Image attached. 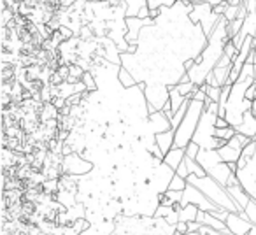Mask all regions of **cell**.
<instances>
[{"instance_id": "cell-1", "label": "cell", "mask_w": 256, "mask_h": 235, "mask_svg": "<svg viewBox=\"0 0 256 235\" xmlns=\"http://www.w3.org/2000/svg\"><path fill=\"white\" fill-rule=\"evenodd\" d=\"M228 20L224 16H221L218 22L214 32L207 37V46L204 48L202 54L195 58V65L192 67V70L188 72V78L192 79V82H195L196 86L206 84V78L214 70V67L218 65V62L223 58L224 48L232 40L230 34H228Z\"/></svg>"}, {"instance_id": "cell-2", "label": "cell", "mask_w": 256, "mask_h": 235, "mask_svg": "<svg viewBox=\"0 0 256 235\" xmlns=\"http://www.w3.org/2000/svg\"><path fill=\"white\" fill-rule=\"evenodd\" d=\"M251 84H254V64H246L237 82L232 84L230 96L226 102V118L224 120L234 128H237L244 122V114L252 109V102L246 98V93Z\"/></svg>"}, {"instance_id": "cell-3", "label": "cell", "mask_w": 256, "mask_h": 235, "mask_svg": "<svg viewBox=\"0 0 256 235\" xmlns=\"http://www.w3.org/2000/svg\"><path fill=\"white\" fill-rule=\"evenodd\" d=\"M218 102H212L210 98L206 100V109L200 118L198 128L193 137V142L198 144L200 150H220V148L226 146L228 142L221 139H216V122H218Z\"/></svg>"}, {"instance_id": "cell-4", "label": "cell", "mask_w": 256, "mask_h": 235, "mask_svg": "<svg viewBox=\"0 0 256 235\" xmlns=\"http://www.w3.org/2000/svg\"><path fill=\"white\" fill-rule=\"evenodd\" d=\"M186 181H188L190 184L196 186V188H198L200 192H202L204 195L210 200V202L216 204L220 209L228 210V212H238V207L235 206V202L232 200L228 190L224 188L223 184H220L216 179L210 178V176H206V178H196V176L190 174Z\"/></svg>"}, {"instance_id": "cell-5", "label": "cell", "mask_w": 256, "mask_h": 235, "mask_svg": "<svg viewBox=\"0 0 256 235\" xmlns=\"http://www.w3.org/2000/svg\"><path fill=\"white\" fill-rule=\"evenodd\" d=\"M204 109H206V102H200V100L192 98L184 120H182L181 125L176 128L174 148H182V150H186V146L192 142L193 137H195L196 128H198V123H200V118H202V114H204Z\"/></svg>"}, {"instance_id": "cell-6", "label": "cell", "mask_w": 256, "mask_h": 235, "mask_svg": "<svg viewBox=\"0 0 256 235\" xmlns=\"http://www.w3.org/2000/svg\"><path fill=\"white\" fill-rule=\"evenodd\" d=\"M196 162L202 165L207 176L216 179V181L220 182V184H223L224 188H226L230 178L235 174V172H232L230 165L224 164V162L221 160L218 150H200L198 156H196Z\"/></svg>"}, {"instance_id": "cell-7", "label": "cell", "mask_w": 256, "mask_h": 235, "mask_svg": "<svg viewBox=\"0 0 256 235\" xmlns=\"http://www.w3.org/2000/svg\"><path fill=\"white\" fill-rule=\"evenodd\" d=\"M220 18L221 16H218L216 12H214V8L207 2V0L206 2H196V4H193V9L190 11V16H188V20L193 23V25L202 26L206 37H209L210 34L214 32Z\"/></svg>"}, {"instance_id": "cell-8", "label": "cell", "mask_w": 256, "mask_h": 235, "mask_svg": "<svg viewBox=\"0 0 256 235\" xmlns=\"http://www.w3.org/2000/svg\"><path fill=\"white\" fill-rule=\"evenodd\" d=\"M237 179L252 200H256V153L251 160L237 164Z\"/></svg>"}, {"instance_id": "cell-9", "label": "cell", "mask_w": 256, "mask_h": 235, "mask_svg": "<svg viewBox=\"0 0 256 235\" xmlns=\"http://www.w3.org/2000/svg\"><path fill=\"white\" fill-rule=\"evenodd\" d=\"M95 168V165L90 160H86L84 156H81L79 153H72L62 158V170L67 176H74V178H81L86 176Z\"/></svg>"}, {"instance_id": "cell-10", "label": "cell", "mask_w": 256, "mask_h": 235, "mask_svg": "<svg viewBox=\"0 0 256 235\" xmlns=\"http://www.w3.org/2000/svg\"><path fill=\"white\" fill-rule=\"evenodd\" d=\"M174 176H176L174 168L168 167L165 162H160V164L154 167V170H153V174H151L148 184H150L151 188L158 193V195H165V193L168 192V186H170Z\"/></svg>"}, {"instance_id": "cell-11", "label": "cell", "mask_w": 256, "mask_h": 235, "mask_svg": "<svg viewBox=\"0 0 256 235\" xmlns=\"http://www.w3.org/2000/svg\"><path fill=\"white\" fill-rule=\"evenodd\" d=\"M190 204H193V206H196L200 210H206V212H214V210H218L220 207L216 206V204H212L209 198H207L206 195H204L202 192H200L196 186L190 184L186 186V190L182 192V200H181V207L184 206H190Z\"/></svg>"}, {"instance_id": "cell-12", "label": "cell", "mask_w": 256, "mask_h": 235, "mask_svg": "<svg viewBox=\"0 0 256 235\" xmlns=\"http://www.w3.org/2000/svg\"><path fill=\"white\" fill-rule=\"evenodd\" d=\"M226 226L228 230L232 232V235H248L252 228V223L244 218L240 212H228V218H226Z\"/></svg>"}, {"instance_id": "cell-13", "label": "cell", "mask_w": 256, "mask_h": 235, "mask_svg": "<svg viewBox=\"0 0 256 235\" xmlns=\"http://www.w3.org/2000/svg\"><path fill=\"white\" fill-rule=\"evenodd\" d=\"M150 128L154 136L168 132V130H172L170 120H168V116L164 110H154V112L150 114Z\"/></svg>"}, {"instance_id": "cell-14", "label": "cell", "mask_w": 256, "mask_h": 235, "mask_svg": "<svg viewBox=\"0 0 256 235\" xmlns=\"http://www.w3.org/2000/svg\"><path fill=\"white\" fill-rule=\"evenodd\" d=\"M228 193H230V196H232V200L235 202V206L238 207V212H242V210L248 207V204H249V200H251V196L248 195V192H246L244 188L240 186V182L238 184H232V186H228Z\"/></svg>"}, {"instance_id": "cell-15", "label": "cell", "mask_w": 256, "mask_h": 235, "mask_svg": "<svg viewBox=\"0 0 256 235\" xmlns=\"http://www.w3.org/2000/svg\"><path fill=\"white\" fill-rule=\"evenodd\" d=\"M232 58H228L226 54H223V58H221L220 62H218V65L214 67V76H216L218 82H220V86H224L228 81V78H230V72H232Z\"/></svg>"}, {"instance_id": "cell-16", "label": "cell", "mask_w": 256, "mask_h": 235, "mask_svg": "<svg viewBox=\"0 0 256 235\" xmlns=\"http://www.w3.org/2000/svg\"><path fill=\"white\" fill-rule=\"evenodd\" d=\"M235 130H237V134H242V136L256 140V116L251 112V110H248V112L244 114V122H242Z\"/></svg>"}, {"instance_id": "cell-17", "label": "cell", "mask_w": 256, "mask_h": 235, "mask_svg": "<svg viewBox=\"0 0 256 235\" xmlns=\"http://www.w3.org/2000/svg\"><path fill=\"white\" fill-rule=\"evenodd\" d=\"M186 158V150H182V148H172L170 151H168L167 154H165L164 162L168 165L170 168H174V170H178L179 165L184 162Z\"/></svg>"}, {"instance_id": "cell-18", "label": "cell", "mask_w": 256, "mask_h": 235, "mask_svg": "<svg viewBox=\"0 0 256 235\" xmlns=\"http://www.w3.org/2000/svg\"><path fill=\"white\" fill-rule=\"evenodd\" d=\"M174 142H176V130H168V132L158 134L156 136V144L164 154H167L174 148Z\"/></svg>"}, {"instance_id": "cell-19", "label": "cell", "mask_w": 256, "mask_h": 235, "mask_svg": "<svg viewBox=\"0 0 256 235\" xmlns=\"http://www.w3.org/2000/svg\"><path fill=\"white\" fill-rule=\"evenodd\" d=\"M218 153H220L221 160H223L224 164H238L242 151L235 150V148H232V146H228V144H226V146L220 148V150H218Z\"/></svg>"}, {"instance_id": "cell-20", "label": "cell", "mask_w": 256, "mask_h": 235, "mask_svg": "<svg viewBox=\"0 0 256 235\" xmlns=\"http://www.w3.org/2000/svg\"><path fill=\"white\" fill-rule=\"evenodd\" d=\"M198 212H200V209L196 206H193V204L181 207V210H179V221H182V223H192V221H196Z\"/></svg>"}, {"instance_id": "cell-21", "label": "cell", "mask_w": 256, "mask_h": 235, "mask_svg": "<svg viewBox=\"0 0 256 235\" xmlns=\"http://www.w3.org/2000/svg\"><path fill=\"white\" fill-rule=\"evenodd\" d=\"M118 78H120V82H121V86H123L124 90L134 88V86L139 84V82H137V79L134 78V76L130 74V72H128L124 67H121V68H120V74H118Z\"/></svg>"}, {"instance_id": "cell-22", "label": "cell", "mask_w": 256, "mask_h": 235, "mask_svg": "<svg viewBox=\"0 0 256 235\" xmlns=\"http://www.w3.org/2000/svg\"><path fill=\"white\" fill-rule=\"evenodd\" d=\"M251 142H252V139H249V137L242 136V134H235V136L232 137L230 140H228V146H232V148H235V150L242 151L246 146H248V144H251Z\"/></svg>"}, {"instance_id": "cell-23", "label": "cell", "mask_w": 256, "mask_h": 235, "mask_svg": "<svg viewBox=\"0 0 256 235\" xmlns=\"http://www.w3.org/2000/svg\"><path fill=\"white\" fill-rule=\"evenodd\" d=\"M184 164L188 165V170H190V174H193V176H196V178H206V170H204V167L198 164L196 160H193V158H188L186 156L184 158Z\"/></svg>"}, {"instance_id": "cell-24", "label": "cell", "mask_w": 256, "mask_h": 235, "mask_svg": "<svg viewBox=\"0 0 256 235\" xmlns=\"http://www.w3.org/2000/svg\"><path fill=\"white\" fill-rule=\"evenodd\" d=\"M181 0H148V8L151 11H156L162 8H174V4H178Z\"/></svg>"}, {"instance_id": "cell-25", "label": "cell", "mask_w": 256, "mask_h": 235, "mask_svg": "<svg viewBox=\"0 0 256 235\" xmlns=\"http://www.w3.org/2000/svg\"><path fill=\"white\" fill-rule=\"evenodd\" d=\"M81 81L86 84V90H88V92H96V90H98V84H96V79H95V76H93V72H92V70H86V72H84V76H82Z\"/></svg>"}, {"instance_id": "cell-26", "label": "cell", "mask_w": 256, "mask_h": 235, "mask_svg": "<svg viewBox=\"0 0 256 235\" xmlns=\"http://www.w3.org/2000/svg\"><path fill=\"white\" fill-rule=\"evenodd\" d=\"M186 186H188V181H186L184 178H181V176L176 174L170 182V186H168V190H172V192H184Z\"/></svg>"}, {"instance_id": "cell-27", "label": "cell", "mask_w": 256, "mask_h": 235, "mask_svg": "<svg viewBox=\"0 0 256 235\" xmlns=\"http://www.w3.org/2000/svg\"><path fill=\"white\" fill-rule=\"evenodd\" d=\"M235 134H237V130H235L234 126H226V128H216V139H221V140H224V142H228V140H230Z\"/></svg>"}, {"instance_id": "cell-28", "label": "cell", "mask_w": 256, "mask_h": 235, "mask_svg": "<svg viewBox=\"0 0 256 235\" xmlns=\"http://www.w3.org/2000/svg\"><path fill=\"white\" fill-rule=\"evenodd\" d=\"M204 90H206L207 93V98H210L212 102H220L221 98V90H223V86L221 88H214V86H207V84H202Z\"/></svg>"}, {"instance_id": "cell-29", "label": "cell", "mask_w": 256, "mask_h": 235, "mask_svg": "<svg viewBox=\"0 0 256 235\" xmlns=\"http://www.w3.org/2000/svg\"><path fill=\"white\" fill-rule=\"evenodd\" d=\"M242 25H244V20H242V18H237V20H234V22L228 23V34H230L232 39H234V37L240 32Z\"/></svg>"}, {"instance_id": "cell-30", "label": "cell", "mask_w": 256, "mask_h": 235, "mask_svg": "<svg viewBox=\"0 0 256 235\" xmlns=\"http://www.w3.org/2000/svg\"><path fill=\"white\" fill-rule=\"evenodd\" d=\"M244 212L248 214V220L256 226V200H252V198L249 200V204H248V207L244 209Z\"/></svg>"}, {"instance_id": "cell-31", "label": "cell", "mask_w": 256, "mask_h": 235, "mask_svg": "<svg viewBox=\"0 0 256 235\" xmlns=\"http://www.w3.org/2000/svg\"><path fill=\"white\" fill-rule=\"evenodd\" d=\"M238 11H240V6H228L226 11H224V18L228 22H234V20L238 18Z\"/></svg>"}, {"instance_id": "cell-32", "label": "cell", "mask_w": 256, "mask_h": 235, "mask_svg": "<svg viewBox=\"0 0 256 235\" xmlns=\"http://www.w3.org/2000/svg\"><path fill=\"white\" fill-rule=\"evenodd\" d=\"M198 153H200V146L198 144H195L192 140V142L186 146V156L188 158H193V160H196V156H198Z\"/></svg>"}, {"instance_id": "cell-33", "label": "cell", "mask_w": 256, "mask_h": 235, "mask_svg": "<svg viewBox=\"0 0 256 235\" xmlns=\"http://www.w3.org/2000/svg\"><path fill=\"white\" fill-rule=\"evenodd\" d=\"M237 53H238V50L234 46V44H232V40H230V42L226 44V48H224V54H226L228 58H232V60H234V58L237 56Z\"/></svg>"}, {"instance_id": "cell-34", "label": "cell", "mask_w": 256, "mask_h": 235, "mask_svg": "<svg viewBox=\"0 0 256 235\" xmlns=\"http://www.w3.org/2000/svg\"><path fill=\"white\" fill-rule=\"evenodd\" d=\"M176 174L178 176H181V178H184V179H188V176H190V170H188V165L182 162L181 165H179V168L176 170Z\"/></svg>"}, {"instance_id": "cell-35", "label": "cell", "mask_w": 256, "mask_h": 235, "mask_svg": "<svg viewBox=\"0 0 256 235\" xmlns=\"http://www.w3.org/2000/svg\"><path fill=\"white\" fill-rule=\"evenodd\" d=\"M200 234H202V235H226V234H223V232L214 230V228H209V226H202Z\"/></svg>"}, {"instance_id": "cell-36", "label": "cell", "mask_w": 256, "mask_h": 235, "mask_svg": "<svg viewBox=\"0 0 256 235\" xmlns=\"http://www.w3.org/2000/svg\"><path fill=\"white\" fill-rule=\"evenodd\" d=\"M176 232H178V234H176V235L188 234V223H182V221H179V223L176 224Z\"/></svg>"}, {"instance_id": "cell-37", "label": "cell", "mask_w": 256, "mask_h": 235, "mask_svg": "<svg viewBox=\"0 0 256 235\" xmlns=\"http://www.w3.org/2000/svg\"><path fill=\"white\" fill-rule=\"evenodd\" d=\"M53 106L56 107V109H64V107L67 106V100L62 98V96H56V98H53Z\"/></svg>"}, {"instance_id": "cell-38", "label": "cell", "mask_w": 256, "mask_h": 235, "mask_svg": "<svg viewBox=\"0 0 256 235\" xmlns=\"http://www.w3.org/2000/svg\"><path fill=\"white\" fill-rule=\"evenodd\" d=\"M202 226L204 224H200L198 221H192V223H188V232H200Z\"/></svg>"}, {"instance_id": "cell-39", "label": "cell", "mask_w": 256, "mask_h": 235, "mask_svg": "<svg viewBox=\"0 0 256 235\" xmlns=\"http://www.w3.org/2000/svg\"><path fill=\"white\" fill-rule=\"evenodd\" d=\"M226 126H230V125H228L226 120H224V118H218V122H216V128H226Z\"/></svg>"}, {"instance_id": "cell-40", "label": "cell", "mask_w": 256, "mask_h": 235, "mask_svg": "<svg viewBox=\"0 0 256 235\" xmlns=\"http://www.w3.org/2000/svg\"><path fill=\"white\" fill-rule=\"evenodd\" d=\"M242 2H244V0H228V4L230 6H240Z\"/></svg>"}, {"instance_id": "cell-41", "label": "cell", "mask_w": 256, "mask_h": 235, "mask_svg": "<svg viewBox=\"0 0 256 235\" xmlns=\"http://www.w3.org/2000/svg\"><path fill=\"white\" fill-rule=\"evenodd\" d=\"M248 235H256V226H254V224H252L251 232H249V234H248Z\"/></svg>"}, {"instance_id": "cell-42", "label": "cell", "mask_w": 256, "mask_h": 235, "mask_svg": "<svg viewBox=\"0 0 256 235\" xmlns=\"http://www.w3.org/2000/svg\"><path fill=\"white\" fill-rule=\"evenodd\" d=\"M182 235H202L200 232H188V234H182Z\"/></svg>"}]
</instances>
